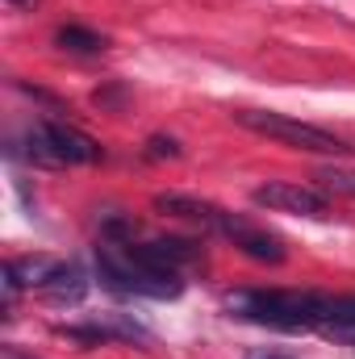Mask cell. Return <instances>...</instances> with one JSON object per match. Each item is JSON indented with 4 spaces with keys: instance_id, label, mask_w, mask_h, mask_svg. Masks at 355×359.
<instances>
[{
    "instance_id": "6da1fadb",
    "label": "cell",
    "mask_w": 355,
    "mask_h": 359,
    "mask_svg": "<svg viewBox=\"0 0 355 359\" xmlns=\"http://www.w3.org/2000/svg\"><path fill=\"white\" fill-rule=\"evenodd\" d=\"M330 292H297V288H247L226 297V309L243 322L272 326V330H322L326 326Z\"/></svg>"
},
{
    "instance_id": "7a4b0ae2",
    "label": "cell",
    "mask_w": 355,
    "mask_h": 359,
    "mask_svg": "<svg viewBox=\"0 0 355 359\" xmlns=\"http://www.w3.org/2000/svg\"><path fill=\"white\" fill-rule=\"evenodd\" d=\"M96 271H100V284L109 292H121V297H151V301H168L184 292V280L180 271L155 268L151 259H142L134 251V243H105L96 251Z\"/></svg>"
},
{
    "instance_id": "3957f363",
    "label": "cell",
    "mask_w": 355,
    "mask_h": 359,
    "mask_svg": "<svg viewBox=\"0 0 355 359\" xmlns=\"http://www.w3.org/2000/svg\"><path fill=\"white\" fill-rule=\"evenodd\" d=\"M234 121L243 126V130H251V134H264L272 142H280V147H293V151H305V155H351L355 147L351 142H343L339 134H330V130H322V126H309V121H297V117H288V113H267V109H243V113H234Z\"/></svg>"
},
{
    "instance_id": "277c9868",
    "label": "cell",
    "mask_w": 355,
    "mask_h": 359,
    "mask_svg": "<svg viewBox=\"0 0 355 359\" xmlns=\"http://www.w3.org/2000/svg\"><path fill=\"white\" fill-rule=\"evenodd\" d=\"M251 201L272 213H297V217H330V196L305 184H288V180H267L251 192Z\"/></svg>"
},
{
    "instance_id": "5b68a950",
    "label": "cell",
    "mask_w": 355,
    "mask_h": 359,
    "mask_svg": "<svg viewBox=\"0 0 355 359\" xmlns=\"http://www.w3.org/2000/svg\"><path fill=\"white\" fill-rule=\"evenodd\" d=\"M155 209L168 213V217L188 222V226H196V230H205V234H222L226 222H230V213L222 205L196 201V196H184V192H155Z\"/></svg>"
},
{
    "instance_id": "8992f818",
    "label": "cell",
    "mask_w": 355,
    "mask_h": 359,
    "mask_svg": "<svg viewBox=\"0 0 355 359\" xmlns=\"http://www.w3.org/2000/svg\"><path fill=\"white\" fill-rule=\"evenodd\" d=\"M38 126H42V134H46L59 168H67V163H100L105 159L100 142L92 134H84V130H76L67 121H38Z\"/></svg>"
},
{
    "instance_id": "52a82bcc",
    "label": "cell",
    "mask_w": 355,
    "mask_h": 359,
    "mask_svg": "<svg viewBox=\"0 0 355 359\" xmlns=\"http://www.w3.org/2000/svg\"><path fill=\"white\" fill-rule=\"evenodd\" d=\"M222 238H230V243H234L247 259H255V264H280V259H284V243H280L276 234H267V230L243 222V217H234V213H230Z\"/></svg>"
},
{
    "instance_id": "ba28073f",
    "label": "cell",
    "mask_w": 355,
    "mask_h": 359,
    "mask_svg": "<svg viewBox=\"0 0 355 359\" xmlns=\"http://www.w3.org/2000/svg\"><path fill=\"white\" fill-rule=\"evenodd\" d=\"M134 251L142 259H151L155 268H168V271H180V268H196L205 259L201 243L192 238H155V243H134Z\"/></svg>"
},
{
    "instance_id": "9c48e42d",
    "label": "cell",
    "mask_w": 355,
    "mask_h": 359,
    "mask_svg": "<svg viewBox=\"0 0 355 359\" xmlns=\"http://www.w3.org/2000/svg\"><path fill=\"white\" fill-rule=\"evenodd\" d=\"M38 292L46 301H55V305H80L88 297V271L80 268V264H59Z\"/></svg>"
},
{
    "instance_id": "30bf717a",
    "label": "cell",
    "mask_w": 355,
    "mask_h": 359,
    "mask_svg": "<svg viewBox=\"0 0 355 359\" xmlns=\"http://www.w3.org/2000/svg\"><path fill=\"white\" fill-rule=\"evenodd\" d=\"M55 268H59V259H46V255L8 259V264H4V292H8V301H13L21 288H42Z\"/></svg>"
},
{
    "instance_id": "8fae6325",
    "label": "cell",
    "mask_w": 355,
    "mask_h": 359,
    "mask_svg": "<svg viewBox=\"0 0 355 359\" xmlns=\"http://www.w3.org/2000/svg\"><path fill=\"white\" fill-rule=\"evenodd\" d=\"M55 46H63V50H72V55H100V50L109 46V38L96 34V29H88V25H59Z\"/></svg>"
},
{
    "instance_id": "7c38bea8",
    "label": "cell",
    "mask_w": 355,
    "mask_h": 359,
    "mask_svg": "<svg viewBox=\"0 0 355 359\" xmlns=\"http://www.w3.org/2000/svg\"><path fill=\"white\" fill-rule=\"evenodd\" d=\"M318 184H322L326 192H335V196H347V201H355V168L326 163V168H318Z\"/></svg>"
},
{
    "instance_id": "4fadbf2b",
    "label": "cell",
    "mask_w": 355,
    "mask_h": 359,
    "mask_svg": "<svg viewBox=\"0 0 355 359\" xmlns=\"http://www.w3.org/2000/svg\"><path fill=\"white\" fill-rule=\"evenodd\" d=\"M147 159H180V142L168 134H155L147 138Z\"/></svg>"
},
{
    "instance_id": "5bb4252c",
    "label": "cell",
    "mask_w": 355,
    "mask_h": 359,
    "mask_svg": "<svg viewBox=\"0 0 355 359\" xmlns=\"http://www.w3.org/2000/svg\"><path fill=\"white\" fill-rule=\"evenodd\" d=\"M247 359H293V355H284V351H276V347H251Z\"/></svg>"
},
{
    "instance_id": "9a60e30c",
    "label": "cell",
    "mask_w": 355,
    "mask_h": 359,
    "mask_svg": "<svg viewBox=\"0 0 355 359\" xmlns=\"http://www.w3.org/2000/svg\"><path fill=\"white\" fill-rule=\"evenodd\" d=\"M4 359H34V355H21L17 347H4Z\"/></svg>"
},
{
    "instance_id": "2e32d148",
    "label": "cell",
    "mask_w": 355,
    "mask_h": 359,
    "mask_svg": "<svg viewBox=\"0 0 355 359\" xmlns=\"http://www.w3.org/2000/svg\"><path fill=\"white\" fill-rule=\"evenodd\" d=\"M8 4H21V8H29V4H38V0H8Z\"/></svg>"
}]
</instances>
